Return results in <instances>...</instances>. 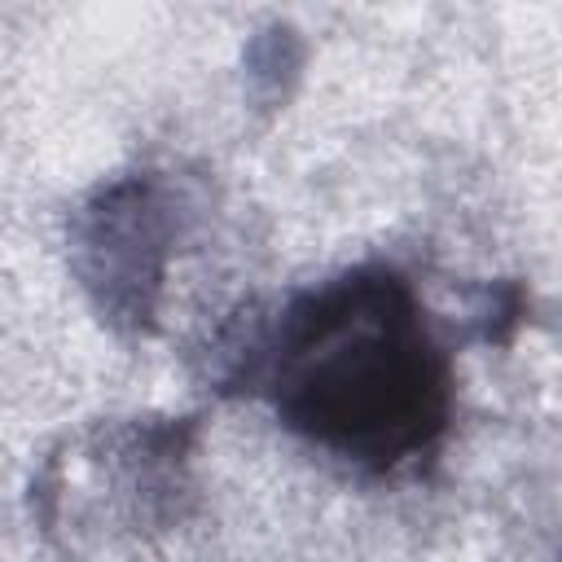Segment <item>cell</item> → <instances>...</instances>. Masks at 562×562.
<instances>
[{
    "label": "cell",
    "instance_id": "6da1fadb",
    "mask_svg": "<svg viewBox=\"0 0 562 562\" xmlns=\"http://www.w3.org/2000/svg\"><path fill=\"white\" fill-rule=\"evenodd\" d=\"M246 382L268 391L294 435L373 474L426 457L452 408L448 356L413 285L386 263L299 290L255 329Z\"/></svg>",
    "mask_w": 562,
    "mask_h": 562
},
{
    "label": "cell",
    "instance_id": "7a4b0ae2",
    "mask_svg": "<svg viewBox=\"0 0 562 562\" xmlns=\"http://www.w3.org/2000/svg\"><path fill=\"white\" fill-rule=\"evenodd\" d=\"M180 237V198L158 171L101 184L75 215L70 263L92 307L136 334L154 325L167 263Z\"/></svg>",
    "mask_w": 562,
    "mask_h": 562
}]
</instances>
